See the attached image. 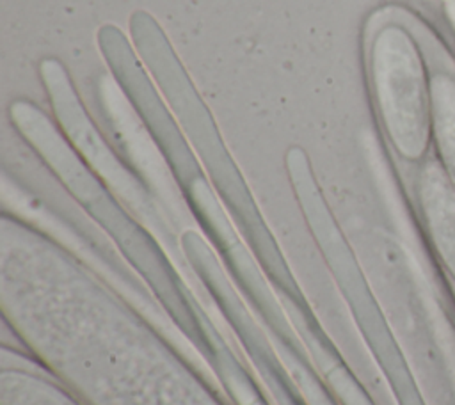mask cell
I'll return each mask as SVG.
<instances>
[{
  "mask_svg": "<svg viewBox=\"0 0 455 405\" xmlns=\"http://www.w3.org/2000/svg\"><path fill=\"white\" fill-rule=\"evenodd\" d=\"M368 82L380 124L407 162H421L432 144L430 78L416 39L400 23L377 27L368 41Z\"/></svg>",
  "mask_w": 455,
  "mask_h": 405,
  "instance_id": "1",
  "label": "cell"
},
{
  "mask_svg": "<svg viewBox=\"0 0 455 405\" xmlns=\"http://www.w3.org/2000/svg\"><path fill=\"white\" fill-rule=\"evenodd\" d=\"M416 195L428 240L455 281V183L437 158L421 163Z\"/></svg>",
  "mask_w": 455,
  "mask_h": 405,
  "instance_id": "2",
  "label": "cell"
},
{
  "mask_svg": "<svg viewBox=\"0 0 455 405\" xmlns=\"http://www.w3.org/2000/svg\"><path fill=\"white\" fill-rule=\"evenodd\" d=\"M432 142L437 160L455 183V78L437 73L430 78Z\"/></svg>",
  "mask_w": 455,
  "mask_h": 405,
  "instance_id": "3",
  "label": "cell"
},
{
  "mask_svg": "<svg viewBox=\"0 0 455 405\" xmlns=\"http://www.w3.org/2000/svg\"><path fill=\"white\" fill-rule=\"evenodd\" d=\"M2 401L4 405H73L55 385L18 368L2 373Z\"/></svg>",
  "mask_w": 455,
  "mask_h": 405,
  "instance_id": "4",
  "label": "cell"
}]
</instances>
